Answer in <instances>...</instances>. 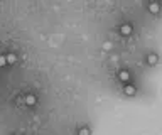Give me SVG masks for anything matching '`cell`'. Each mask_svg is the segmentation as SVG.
<instances>
[{
  "label": "cell",
  "mask_w": 162,
  "mask_h": 135,
  "mask_svg": "<svg viewBox=\"0 0 162 135\" xmlns=\"http://www.w3.org/2000/svg\"><path fill=\"white\" fill-rule=\"evenodd\" d=\"M7 66V59H5V54H0V68Z\"/></svg>",
  "instance_id": "ba28073f"
},
{
  "label": "cell",
  "mask_w": 162,
  "mask_h": 135,
  "mask_svg": "<svg viewBox=\"0 0 162 135\" xmlns=\"http://www.w3.org/2000/svg\"><path fill=\"white\" fill-rule=\"evenodd\" d=\"M103 48H105V49H110L111 44H110V42H105V44H103Z\"/></svg>",
  "instance_id": "30bf717a"
},
{
  "label": "cell",
  "mask_w": 162,
  "mask_h": 135,
  "mask_svg": "<svg viewBox=\"0 0 162 135\" xmlns=\"http://www.w3.org/2000/svg\"><path fill=\"white\" fill-rule=\"evenodd\" d=\"M149 12H150V14H159V3L157 2L149 3Z\"/></svg>",
  "instance_id": "5b68a950"
},
{
  "label": "cell",
  "mask_w": 162,
  "mask_h": 135,
  "mask_svg": "<svg viewBox=\"0 0 162 135\" xmlns=\"http://www.w3.org/2000/svg\"><path fill=\"white\" fill-rule=\"evenodd\" d=\"M80 133H90V128H80Z\"/></svg>",
  "instance_id": "9c48e42d"
},
{
  "label": "cell",
  "mask_w": 162,
  "mask_h": 135,
  "mask_svg": "<svg viewBox=\"0 0 162 135\" xmlns=\"http://www.w3.org/2000/svg\"><path fill=\"white\" fill-rule=\"evenodd\" d=\"M135 91H137V88L134 86V84H127V86L123 88V93H125V95H128V96H134Z\"/></svg>",
  "instance_id": "277c9868"
},
{
  "label": "cell",
  "mask_w": 162,
  "mask_h": 135,
  "mask_svg": "<svg viewBox=\"0 0 162 135\" xmlns=\"http://www.w3.org/2000/svg\"><path fill=\"white\" fill-rule=\"evenodd\" d=\"M132 31H134V29H132L130 24H122V27H120V34H122V36H130Z\"/></svg>",
  "instance_id": "6da1fadb"
},
{
  "label": "cell",
  "mask_w": 162,
  "mask_h": 135,
  "mask_svg": "<svg viewBox=\"0 0 162 135\" xmlns=\"http://www.w3.org/2000/svg\"><path fill=\"white\" fill-rule=\"evenodd\" d=\"M149 64H157V61H159V58H157V54H149Z\"/></svg>",
  "instance_id": "52a82bcc"
},
{
  "label": "cell",
  "mask_w": 162,
  "mask_h": 135,
  "mask_svg": "<svg viewBox=\"0 0 162 135\" xmlns=\"http://www.w3.org/2000/svg\"><path fill=\"white\" fill-rule=\"evenodd\" d=\"M36 103H37L36 95H26V105H27V107H34Z\"/></svg>",
  "instance_id": "3957f363"
},
{
  "label": "cell",
  "mask_w": 162,
  "mask_h": 135,
  "mask_svg": "<svg viewBox=\"0 0 162 135\" xmlns=\"http://www.w3.org/2000/svg\"><path fill=\"white\" fill-rule=\"evenodd\" d=\"M5 59H7V64H15L17 56H15V54H5Z\"/></svg>",
  "instance_id": "8992f818"
},
{
  "label": "cell",
  "mask_w": 162,
  "mask_h": 135,
  "mask_svg": "<svg viewBox=\"0 0 162 135\" xmlns=\"http://www.w3.org/2000/svg\"><path fill=\"white\" fill-rule=\"evenodd\" d=\"M118 78H120V81L127 83V81H130V73H128L127 69H122V71L118 73Z\"/></svg>",
  "instance_id": "7a4b0ae2"
}]
</instances>
